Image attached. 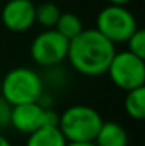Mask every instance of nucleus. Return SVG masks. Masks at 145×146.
Here are the masks:
<instances>
[{
	"mask_svg": "<svg viewBox=\"0 0 145 146\" xmlns=\"http://www.w3.org/2000/svg\"><path fill=\"white\" fill-rule=\"evenodd\" d=\"M116 54V45L95 28L83 30L69 40L67 61L75 72L84 76L105 75Z\"/></svg>",
	"mask_w": 145,
	"mask_h": 146,
	"instance_id": "f257e3e1",
	"label": "nucleus"
},
{
	"mask_svg": "<svg viewBox=\"0 0 145 146\" xmlns=\"http://www.w3.org/2000/svg\"><path fill=\"white\" fill-rule=\"evenodd\" d=\"M44 90L45 86L42 76L30 67H16L2 76L0 96L9 106L37 103Z\"/></svg>",
	"mask_w": 145,
	"mask_h": 146,
	"instance_id": "f03ea898",
	"label": "nucleus"
},
{
	"mask_svg": "<svg viewBox=\"0 0 145 146\" xmlns=\"http://www.w3.org/2000/svg\"><path fill=\"white\" fill-rule=\"evenodd\" d=\"M103 118L97 109L86 104H74L59 113L58 129L65 141H94Z\"/></svg>",
	"mask_w": 145,
	"mask_h": 146,
	"instance_id": "7ed1b4c3",
	"label": "nucleus"
},
{
	"mask_svg": "<svg viewBox=\"0 0 145 146\" xmlns=\"http://www.w3.org/2000/svg\"><path fill=\"white\" fill-rule=\"evenodd\" d=\"M137 28L139 27L134 14L122 5L109 3L97 14L95 19V30L114 45L126 42Z\"/></svg>",
	"mask_w": 145,
	"mask_h": 146,
	"instance_id": "20e7f679",
	"label": "nucleus"
},
{
	"mask_svg": "<svg viewBox=\"0 0 145 146\" xmlns=\"http://www.w3.org/2000/svg\"><path fill=\"white\" fill-rule=\"evenodd\" d=\"M109 79L120 90H133L145 86V59L130 53L128 50L116 51L108 70Z\"/></svg>",
	"mask_w": 145,
	"mask_h": 146,
	"instance_id": "39448f33",
	"label": "nucleus"
},
{
	"mask_svg": "<svg viewBox=\"0 0 145 146\" xmlns=\"http://www.w3.org/2000/svg\"><path fill=\"white\" fill-rule=\"evenodd\" d=\"M67 50L69 40L55 28L41 31L30 45L31 59L44 68L61 65L67 59Z\"/></svg>",
	"mask_w": 145,
	"mask_h": 146,
	"instance_id": "423d86ee",
	"label": "nucleus"
},
{
	"mask_svg": "<svg viewBox=\"0 0 145 146\" xmlns=\"http://www.w3.org/2000/svg\"><path fill=\"white\" fill-rule=\"evenodd\" d=\"M33 0H8L0 6V20L11 33H25L34 25Z\"/></svg>",
	"mask_w": 145,
	"mask_h": 146,
	"instance_id": "0eeeda50",
	"label": "nucleus"
},
{
	"mask_svg": "<svg viewBox=\"0 0 145 146\" xmlns=\"http://www.w3.org/2000/svg\"><path fill=\"white\" fill-rule=\"evenodd\" d=\"M9 126L20 134L30 135L39 127L45 126V107L37 103H25L11 106Z\"/></svg>",
	"mask_w": 145,
	"mask_h": 146,
	"instance_id": "6e6552de",
	"label": "nucleus"
},
{
	"mask_svg": "<svg viewBox=\"0 0 145 146\" xmlns=\"http://www.w3.org/2000/svg\"><path fill=\"white\" fill-rule=\"evenodd\" d=\"M94 143L95 146H128V134L119 123L103 120Z\"/></svg>",
	"mask_w": 145,
	"mask_h": 146,
	"instance_id": "1a4fd4ad",
	"label": "nucleus"
},
{
	"mask_svg": "<svg viewBox=\"0 0 145 146\" xmlns=\"http://www.w3.org/2000/svg\"><path fill=\"white\" fill-rule=\"evenodd\" d=\"M67 141L58 126H44L31 132L27 138L25 146H65Z\"/></svg>",
	"mask_w": 145,
	"mask_h": 146,
	"instance_id": "9d476101",
	"label": "nucleus"
},
{
	"mask_svg": "<svg viewBox=\"0 0 145 146\" xmlns=\"http://www.w3.org/2000/svg\"><path fill=\"white\" fill-rule=\"evenodd\" d=\"M126 115L133 120H144L145 118V86L137 87L133 90H128L123 101Z\"/></svg>",
	"mask_w": 145,
	"mask_h": 146,
	"instance_id": "9b49d317",
	"label": "nucleus"
},
{
	"mask_svg": "<svg viewBox=\"0 0 145 146\" xmlns=\"http://www.w3.org/2000/svg\"><path fill=\"white\" fill-rule=\"evenodd\" d=\"M61 13L63 11L59 9V6L53 2H44L41 5H36V9H34V23L41 25L44 30L55 28Z\"/></svg>",
	"mask_w": 145,
	"mask_h": 146,
	"instance_id": "f8f14e48",
	"label": "nucleus"
},
{
	"mask_svg": "<svg viewBox=\"0 0 145 146\" xmlns=\"http://www.w3.org/2000/svg\"><path fill=\"white\" fill-rule=\"evenodd\" d=\"M55 30L67 40H72L84 30V25H83V20L75 13H61L55 25Z\"/></svg>",
	"mask_w": 145,
	"mask_h": 146,
	"instance_id": "ddd939ff",
	"label": "nucleus"
},
{
	"mask_svg": "<svg viewBox=\"0 0 145 146\" xmlns=\"http://www.w3.org/2000/svg\"><path fill=\"white\" fill-rule=\"evenodd\" d=\"M128 45V51L136 56L145 59V31L142 28H137L133 34L130 36V39L125 42Z\"/></svg>",
	"mask_w": 145,
	"mask_h": 146,
	"instance_id": "4468645a",
	"label": "nucleus"
},
{
	"mask_svg": "<svg viewBox=\"0 0 145 146\" xmlns=\"http://www.w3.org/2000/svg\"><path fill=\"white\" fill-rule=\"evenodd\" d=\"M9 117H11V106L0 96V131L9 126Z\"/></svg>",
	"mask_w": 145,
	"mask_h": 146,
	"instance_id": "2eb2a0df",
	"label": "nucleus"
},
{
	"mask_svg": "<svg viewBox=\"0 0 145 146\" xmlns=\"http://www.w3.org/2000/svg\"><path fill=\"white\" fill-rule=\"evenodd\" d=\"M65 146H95L94 141H67Z\"/></svg>",
	"mask_w": 145,
	"mask_h": 146,
	"instance_id": "dca6fc26",
	"label": "nucleus"
},
{
	"mask_svg": "<svg viewBox=\"0 0 145 146\" xmlns=\"http://www.w3.org/2000/svg\"><path fill=\"white\" fill-rule=\"evenodd\" d=\"M111 5H122V6H126L130 2H133V0H108Z\"/></svg>",
	"mask_w": 145,
	"mask_h": 146,
	"instance_id": "f3484780",
	"label": "nucleus"
},
{
	"mask_svg": "<svg viewBox=\"0 0 145 146\" xmlns=\"http://www.w3.org/2000/svg\"><path fill=\"white\" fill-rule=\"evenodd\" d=\"M0 146H13V143L3 134H0Z\"/></svg>",
	"mask_w": 145,
	"mask_h": 146,
	"instance_id": "a211bd4d",
	"label": "nucleus"
},
{
	"mask_svg": "<svg viewBox=\"0 0 145 146\" xmlns=\"http://www.w3.org/2000/svg\"><path fill=\"white\" fill-rule=\"evenodd\" d=\"M0 86H2V76H0Z\"/></svg>",
	"mask_w": 145,
	"mask_h": 146,
	"instance_id": "6ab92c4d",
	"label": "nucleus"
},
{
	"mask_svg": "<svg viewBox=\"0 0 145 146\" xmlns=\"http://www.w3.org/2000/svg\"><path fill=\"white\" fill-rule=\"evenodd\" d=\"M0 6H2V0H0Z\"/></svg>",
	"mask_w": 145,
	"mask_h": 146,
	"instance_id": "aec40b11",
	"label": "nucleus"
}]
</instances>
